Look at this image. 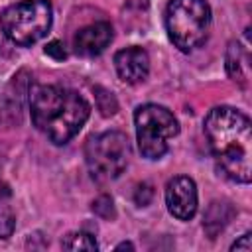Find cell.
Segmentation results:
<instances>
[{"mask_svg":"<svg viewBox=\"0 0 252 252\" xmlns=\"http://www.w3.org/2000/svg\"><path fill=\"white\" fill-rule=\"evenodd\" d=\"M51 20L49 0H22L2 12L0 28L12 43L32 45L47 35Z\"/></svg>","mask_w":252,"mask_h":252,"instance_id":"cell-3","label":"cell"},{"mask_svg":"<svg viewBox=\"0 0 252 252\" xmlns=\"http://www.w3.org/2000/svg\"><path fill=\"white\" fill-rule=\"evenodd\" d=\"M152 195H154V191H152V185H148V183H142V185L136 189V195H134V199H136V203H138V205L146 207V205L150 203Z\"/></svg>","mask_w":252,"mask_h":252,"instance_id":"cell-17","label":"cell"},{"mask_svg":"<svg viewBox=\"0 0 252 252\" xmlns=\"http://www.w3.org/2000/svg\"><path fill=\"white\" fill-rule=\"evenodd\" d=\"M30 108L33 126L57 146L67 144L91 114L89 102L79 93L59 85L33 87L30 93Z\"/></svg>","mask_w":252,"mask_h":252,"instance_id":"cell-2","label":"cell"},{"mask_svg":"<svg viewBox=\"0 0 252 252\" xmlns=\"http://www.w3.org/2000/svg\"><path fill=\"white\" fill-rule=\"evenodd\" d=\"M114 67L122 81L136 85L148 77L150 57L142 47H126L114 55Z\"/></svg>","mask_w":252,"mask_h":252,"instance_id":"cell-8","label":"cell"},{"mask_svg":"<svg viewBox=\"0 0 252 252\" xmlns=\"http://www.w3.org/2000/svg\"><path fill=\"white\" fill-rule=\"evenodd\" d=\"M250 248H252V244H250V232H244V234L230 246V250H242V252H250Z\"/></svg>","mask_w":252,"mask_h":252,"instance_id":"cell-18","label":"cell"},{"mask_svg":"<svg viewBox=\"0 0 252 252\" xmlns=\"http://www.w3.org/2000/svg\"><path fill=\"white\" fill-rule=\"evenodd\" d=\"M94 98H96V108L100 110L102 116H112L118 110V102L110 91L104 87H94Z\"/></svg>","mask_w":252,"mask_h":252,"instance_id":"cell-13","label":"cell"},{"mask_svg":"<svg viewBox=\"0 0 252 252\" xmlns=\"http://www.w3.org/2000/svg\"><path fill=\"white\" fill-rule=\"evenodd\" d=\"M61 246H63L65 250H89V252H94V250L98 248L94 236L89 234V232H83V230L67 234V236L63 238V242H61Z\"/></svg>","mask_w":252,"mask_h":252,"instance_id":"cell-12","label":"cell"},{"mask_svg":"<svg viewBox=\"0 0 252 252\" xmlns=\"http://www.w3.org/2000/svg\"><path fill=\"white\" fill-rule=\"evenodd\" d=\"M242 49L238 43H230L228 47V53H226V69H228V75L242 87H246V73L242 71Z\"/></svg>","mask_w":252,"mask_h":252,"instance_id":"cell-11","label":"cell"},{"mask_svg":"<svg viewBox=\"0 0 252 252\" xmlns=\"http://www.w3.org/2000/svg\"><path fill=\"white\" fill-rule=\"evenodd\" d=\"M130 142L122 132H102L87 140L85 159L91 177L98 183H108L120 177L130 161Z\"/></svg>","mask_w":252,"mask_h":252,"instance_id":"cell-5","label":"cell"},{"mask_svg":"<svg viewBox=\"0 0 252 252\" xmlns=\"http://www.w3.org/2000/svg\"><path fill=\"white\" fill-rule=\"evenodd\" d=\"M138 148L144 158L159 159L167 152V140L177 136L179 124L175 116L159 104H144L134 114Z\"/></svg>","mask_w":252,"mask_h":252,"instance_id":"cell-6","label":"cell"},{"mask_svg":"<svg viewBox=\"0 0 252 252\" xmlns=\"http://www.w3.org/2000/svg\"><path fill=\"white\" fill-rule=\"evenodd\" d=\"M209 26L211 8L207 0H169L165 28L169 39L181 51H193L205 39Z\"/></svg>","mask_w":252,"mask_h":252,"instance_id":"cell-4","label":"cell"},{"mask_svg":"<svg viewBox=\"0 0 252 252\" xmlns=\"http://www.w3.org/2000/svg\"><path fill=\"white\" fill-rule=\"evenodd\" d=\"M45 55H49V57H53V59L61 61V59H65V57H67V51L63 49V43H61V41L53 39V41H49V43L45 45Z\"/></svg>","mask_w":252,"mask_h":252,"instance_id":"cell-16","label":"cell"},{"mask_svg":"<svg viewBox=\"0 0 252 252\" xmlns=\"http://www.w3.org/2000/svg\"><path fill=\"white\" fill-rule=\"evenodd\" d=\"M14 226H16V217H14V213L10 211L8 205H4V203L0 201V238L12 236Z\"/></svg>","mask_w":252,"mask_h":252,"instance_id":"cell-14","label":"cell"},{"mask_svg":"<svg viewBox=\"0 0 252 252\" xmlns=\"http://www.w3.org/2000/svg\"><path fill=\"white\" fill-rule=\"evenodd\" d=\"M205 134L219 169L232 181L250 183L252 128L248 116L230 106H217L205 118Z\"/></svg>","mask_w":252,"mask_h":252,"instance_id":"cell-1","label":"cell"},{"mask_svg":"<svg viewBox=\"0 0 252 252\" xmlns=\"http://www.w3.org/2000/svg\"><path fill=\"white\" fill-rule=\"evenodd\" d=\"M116 250H134V244L132 242H120L116 246Z\"/></svg>","mask_w":252,"mask_h":252,"instance_id":"cell-19","label":"cell"},{"mask_svg":"<svg viewBox=\"0 0 252 252\" xmlns=\"http://www.w3.org/2000/svg\"><path fill=\"white\" fill-rule=\"evenodd\" d=\"M232 215H234V211H232V207H230L228 203H224V201H222V203H220V201L211 203V207H209V211H207V215H205V222H203L207 234H209L211 238H215V236L228 224V220H230Z\"/></svg>","mask_w":252,"mask_h":252,"instance_id":"cell-10","label":"cell"},{"mask_svg":"<svg viewBox=\"0 0 252 252\" xmlns=\"http://www.w3.org/2000/svg\"><path fill=\"white\" fill-rule=\"evenodd\" d=\"M93 211L102 217V219H114V205H112V199L108 195H100L93 201Z\"/></svg>","mask_w":252,"mask_h":252,"instance_id":"cell-15","label":"cell"},{"mask_svg":"<svg viewBox=\"0 0 252 252\" xmlns=\"http://www.w3.org/2000/svg\"><path fill=\"white\" fill-rule=\"evenodd\" d=\"M165 203L169 213L179 220H189L197 211V187L187 175L169 179L165 187Z\"/></svg>","mask_w":252,"mask_h":252,"instance_id":"cell-7","label":"cell"},{"mask_svg":"<svg viewBox=\"0 0 252 252\" xmlns=\"http://www.w3.org/2000/svg\"><path fill=\"white\" fill-rule=\"evenodd\" d=\"M110 39H112V26L106 22H96L77 32L73 39V47L83 57H94L104 51Z\"/></svg>","mask_w":252,"mask_h":252,"instance_id":"cell-9","label":"cell"}]
</instances>
